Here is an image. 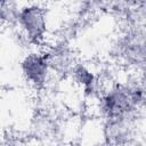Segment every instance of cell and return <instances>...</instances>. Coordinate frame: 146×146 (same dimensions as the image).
Here are the masks:
<instances>
[{
    "label": "cell",
    "mask_w": 146,
    "mask_h": 146,
    "mask_svg": "<svg viewBox=\"0 0 146 146\" xmlns=\"http://www.w3.org/2000/svg\"><path fill=\"white\" fill-rule=\"evenodd\" d=\"M44 71V64L42 63V60L40 58H34L32 60L29 62L27 64V73L33 76L35 80L39 79L40 75H42Z\"/></svg>",
    "instance_id": "1"
}]
</instances>
